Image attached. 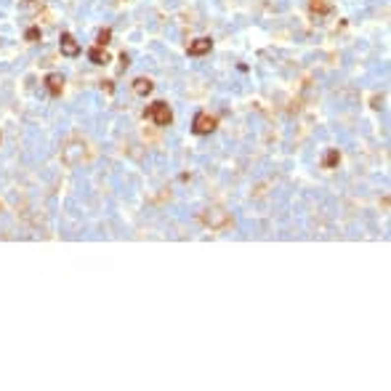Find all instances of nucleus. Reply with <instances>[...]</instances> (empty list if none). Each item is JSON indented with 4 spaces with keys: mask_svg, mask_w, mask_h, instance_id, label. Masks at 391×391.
<instances>
[{
    "mask_svg": "<svg viewBox=\"0 0 391 391\" xmlns=\"http://www.w3.org/2000/svg\"><path fill=\"white\" fill-rule=\"evenodd\" d=\"M216 117L213 115H208V112H197L194 115V122H192V130L197 136H205V133H213V130H216Z\"/></svg>",
    "mask_w": 391,
    "mask_h": 391,
    "instance_id": "obj_3",
    "label": "nucleus"
},
{
    "mask_svg": "<svg viewBox=\"0 0 391 391\" xmlns=\"http://www.w3.org/2000/svg\"><path fill=\"white\" fill-rule=\"evenodd\" d=\"M24 37H27V40H30V43H35V40H37V37H40V30H37V27H30L27 32H24Z\"/></svg>",
    "mask_w": 391,
    "mask_h": 391,
    "instance_id": "obj_12",
    "label": "nucleus"
},
{
    "mask_svg": "<svg viewBox=\"0 0 391 391\" xmlns=\"http://www.w3.org/2000/svg\"><path fill=\"white\" fill-rule=\"evenodd\" d=\"M200 221H203L208 229H224V226L232 224L229 213L221 211V208H208V211H203L200 213Z\"/></svg>",
    "mask_w": 391,
    "mask_h": 391,
    "instance_id": "obj_2",
    "label": "nucleus"
},
{
    "mask_svg": "<svg viewBox=\"0 0 391 391\" xmlns=\"http://www.w3.org/2000/svg\"><path fill=\"white\" fill-rule=\"evenodd\" d=\"M152 88H154V83L149 80V77H136V80H133V93L136 96H149V93H152Z\"/></svg>",
    "mask_w": 391,
    "mask_h": 391,
    "instance_id": "obj_7",
    "label": "nucleus"
},
{
    "mask_svg": "<svg viewBox=\"0 0 391 391\" xmlns=\"http://www.w3.org/2000/svg\"><path fill=\"white\" fill-rule=\"evenodd\" d=\"M88 59L93 64H107L109 61V54H107V48H104V45H93V48L88 51Z\"/></svg>",
    "mask_w": 391,
    "mask_h": 391,
    "instance_id": "obj_8",
    "label": "nucleus"
},
{
    "mask_svg": "<svg viewBox=\"0 0 391 391\" xmlns=\"http://www.w3.org/2000/svg\"><path fill=\"white\" fill-rule=\"evenodd\" d=\"M45 88H48L51 96H61V90H64V77L59 75V72H51L48 77H45Z\"/></svg>",
    "mask_w": 391,
    "mask_h": 391,
    "instance_id": "obj_6",
    "label": "nucleus"
},
{
    "mask_svg": "<svg viewBox=\"0 0 391 391\" xmlns=\"http://www.w3.org/2000/svg\"><path fill=\"white\" fill-rule=\"evenodd\" d=\"M309 8L314 11V14H328L330 3H328V0H309Z\"/></svg>",
    "mask_w": 391,
    "mask_h": 391,
    "instance_id": "obj_10",
    "label": "nucleus"
},
{
    "mask_svg": "<svg viewBox=\"0 0 391 391\" xmlns=\"http://www.w3.org/2000/svg\"><path fill=\"white\" fill-rule=\"evenodd\" d=\"M211 48H213V40H211V37H197V40L189 43L186 51H189V56H205Z\"/></svg>",
    "mask_w": 391,
    "mask_h": 391,
    "instance_id": "obj_5",
    "label": "nucleus"
},
{
    "mask_svg": "<svg viewBox=\"0 0 391 391\" xmlns=\"http://www.w3.org/2000/svg\"><path fill=\"white\" fill-rule=\"evenodd\" d=\"M144 115H147L157 128H168V125L173 122V112H171V107H168L165 101H154L152 107H147Z\"/></svg>",
    "mask_w": 391,
    "mask_h": 391,
    "instance_id": "obj_1",
    "label": "nucleus"
},
{
    "mask_svg": "<svg viewBox=\"0 0 391 391\" xmlns=\"http://www.w3.org/2000/svg\"><path fill=\"white\" fill-rule=\"evenodd\" d=\"M109 37H112V30L104 27V30L99 32V35H96V45H107V43H109Z\"/></svg>",
    "mask_w": 391,
    "mask_h": 391,
    "instance_id": "obj_11",
    "label": "nucleus"
},
{
    "mask_svg": "<svg viewBox=\"0 0 391 391\" xmlns=\"http://www.w3.org/2000/svg\"><path fill=\"white\" fill-rule=\"evenodd\" d=\"M59 48H61V54L64 56H69V59H75L77 54H80V45H77V40L69 32H64L61 35V40H59Z\"/></svg>",
    "mask_w": 391,
    "mask_h": 391,
    "instance_id": "obj_4",
    "label": "nucleus"
},
{
    "mask_svg": "<svg viewBox=\"0 0 391 391\" xmlns=\"http://www.w3.org/2000/svg\"><path fill=\"white\" fill-rule=\"evenodd\" d=\"M338 162H341V152H338V149H328L325 157H322V168H325V171H333Z\"/></svg>",
    "mask_w": 391,
    "mask_h": 391,
    "instance_id": "obj_9",
    "label": "nucleus"
},
{
    "mask_svg": "<svg viewBox=\"0 0 391 391\" xmlns=\"http://www.w3.org/2000/svg\"><path fill=\"white\" fill-rule=\"evenodd\" d=\"M128 64H130V56L122 54V56H120V69H128Z\"/></svg>",
    "mask_w": 391,
    "mask_h": 391,
    "instance_id": "obj_13",
    "label": "nucleus"
},
{
    "mask_svg": "<svg viewBox=\"0 0 391 391\" xmlns=\"http://www.w3.org/2000/svg\"><path fill=\"white\" fill-rule=\"evenodd\" d=\"M101 88L107 90V93H112V90H115V86H112V83H109V80H104V83H101Z\"/></svg>",
    "mask_w": 391,
    "mask_h": 391,
    "instance_id": "obj_14",
    "label": "nucleus"
}]
</instances>
